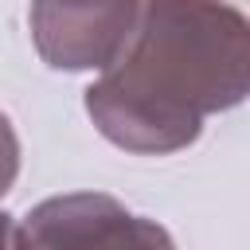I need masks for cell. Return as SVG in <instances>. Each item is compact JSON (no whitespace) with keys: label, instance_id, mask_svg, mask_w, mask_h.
<instances>
[{"label":"cell","instance_id":"6da1fadb","mask_svg":"<svg viewBox=\"0 0 250 250\" xmlns=\"http://www.w3.org/2000/svg\"><path fill=\"white\" fill-rule=\"evenodd\" d=\"M246 98L250 16L227 0H141L121 55L86 86V113L109 145L168 156Z\"/></svg>","mask_w":250,"mask_h":250},{"label":"cell","instance_id":"277c9868","mask_svg":"<svg viewBox=\"0 0 250 250\" xmlns=\"http://www.w3.org/2000/svg\"><path fill=\"white\" fill-rule=\"evenodd\" d=\"M4 195H8V188L0 184V199ZM16 230H20V223H12L8 211H0V250H16Z\"/></svg>","mask_w":250,"mask_h":250},{"label":"cell","instance_id":"3957f363","mask_svg":"<svg viewBox=\"0 0 250 250\" xmlns=\"http://www.w3.org/2000/svg\"><path fill=\"white\" fill-rule=\"evenodd\" d=\"M137 12L141 0H31L27 23L51 70H105L121 55Z\"/></svg>","mask_w":250,"mask_h":250},{"label":"cell","instance_id":"7a4b0ae2","mask_svg":"<svg viewBox=\"0 0 250 250\" xmlns=\"http://www.w3.org/2000/svg\"><path fill=\"white\" fill-rule=\"evenodd\" d=\"M16 250H176V242L156 219L105 191H66L20 219Z\"/></svg>","mask_w":250,"mask_h":250}]
</instances>
